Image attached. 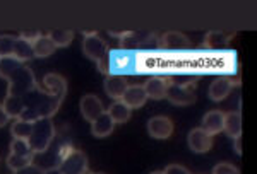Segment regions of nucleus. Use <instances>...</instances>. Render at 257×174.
Masks as SVG:
<instances>
[{
    "instance_id": "nucleus-1",
    "label": "nucleus",
    "mask_w": 257,
    "mask_h": 174,
    "mask_svg": "<svg viewBox=\"0 0 257 174\" xmlns=\"http://www.w3.org/2000/svg\"><path fill=\"white\" fill-rule=\"evenodd\" d=\"M72 147L67 132H59L57 130L55 136H53L52 144L47 147V150L38 152V154H33L31 164H35L36 168H40L41 171H48V169L59 168L64 156L69 152V148Z\"/></svg>"
},
{
    "instance_id": "nucleus-2",
    "label": "nucleus",
    "mask_w": 257,
    "mask_h": 174,
    "mask_svg": "<svg viewBox=\"0 0 257 174\" xmlns=\"http://www.w3.org/2000/svg\"><path fill=\"white\" fill-rule=\"evenodd\" d=\"M108 44L96 32H86L82 36V53L89 58L91 62L96 64V67L103 76H108V67H106V60H108Z\"/></svg>"
},
{
    "instance_id": "nucleus-3",
    "label": "nucleus",
    "mask_w": 257,
    "mask_h": 174,
    "mask_svg": "<svg viewBox=\"0 0 257 174\" xmlns=\"http://www.w3.org/2000/svg\"><path fill=\"white\" fill-rule=\"evenodd\" d=\"M136 56L138 53L131 52V50L115 48L108 52V60H106V67H108V76H132L136 74Z\"/></svg>"
},
{
    "instance_id": "nucleus-4",
    "label": "nucleus",
    "mask_w": 257,
    "mask_h": 174,
    "mask_svg": "<svg viewBox=\"0 0 257 174\" xmlns=\"http://www.w3.org/2000/svg\"><path fill=\"white\" fill-rule=\"evenodd\" d=\"M55 134H57V128L52 118H41L33 122V132L30 138H28V144L33 148V154L47 150V147L52 144Z\"/></svg>"
},
{
    "instance_id": "nucleus-5",
    "label": "nucleus",
    "mask_w": 257,
    "mask_h": 174,
    "mask_svg": "<svg viewBox=\"0 0 257 174\" xmlns=\"http://www.w3.org/2000/svg\"><path fill=\"white\" fill-rule=\"evenodd\" d=\"M62 174H89L88 156L79 148L70 147L59 166Z\"/></svg>"
},
{
    "instance_id": "nucleus-6",
    "label": "nucleus",
    "mask_w": 257,
    "mask_h": 174,
    "mask_svg": "<svg viewBox=\"0 0 257 174\" xmlns=\"http://www.w3.org/2000/svg\"><path fill=\"white\" fill-rule=\"evenodd\" d=\"M167 99L173 106H190L197 101L196 86L194 84H173L170 82L167 90Z\"/></svg>"
},
{
    "instance_id": "nucleus-7",
    "label": "nucleus",
    "mask_w": 257,
    "mask_h": 174,
    "mask_svg": "<svg viewBox=\"0 0 257 174\" xmlns=\"http://www.w3.org/2000/svg\"><path fill=\"white\" fill-rule=\"evenodd\" d=\"M190 48V41L178 31H168L158 38V50L163 53H182Z\"/></svg>"
},
{
    "instance_id": "nucleus-8",
    "label": "nucleus",
    "mask_w": 257,
    "mask_h": 174,
    "mask_svg": "<svg viewBox=\"0 0 257 174\" xmlns=\"http://www.w3.org/2000/svg\"><path fill=\"white\" fill-rule=\"evenodd\" d=\"M187 145L190 150L196 152V154H206L213 147V136L206 134L202 128H194L187 135Z\"/></svg>"
},
{
    "instance_id": "nucleus-9",
    "label": "nucleus",
    "mask_w": 257,
    "mask_h": 174,
    "mask_svg": "<svg viewBox=\"0 0 257 174\" xmlns=\"http://www.w3.org/2000/svg\"><path fill=\"white\" fill-rule=\"evenodd\" d=\"M170 86V78L163 76H153L144 82V90L148 94V99L153 101H161V99H167V90Z\"/></svg>"
},
{
    "instance_id": "nucleus-10",
    "label": "nucleus",
    "mask_w": 257,
    "mask_h": 174,
    "mask_svg": "<svg viewBox=\"0 0 257 174\" xmlns=\"http://www.w3.org/2000/svg\"><path fill=\"white\" fill-rule=\"evenodd\" d=\"M148 134L156 140L170 138L173 134V122L168 116H155L148 122Z\"/></svg>"
},
{
    "instance_id": "nucleus-11",
    "label": "nucleus",
    "mask_w": 257,
    "mask_h": 174,
    "mask_svg": "<svg viewBox=\"0 0 257 174\" xmlns=\"http://www.w3.org/2000/svg\"><path fill=\"white\" fill-rule=\"evenodd\" d=\"M105 106H103L101 99L94 94H86L84 98L81 99V113L82 118L88 120L89 123H93L94 120L99 118L103 113H105Z\"/></svg>"
},
{
    "instance_id": "nucleus-12",
    "label": "nucleus",
    "mask_w": 257,
    "mask_h": 174,
    "mask_svg": "<svg viewBox=\"0 0 257 174\" xmlns=\"http://www.w3.org/2000/svg\"><path fill=\"white\" fill-rule=\"evenodd\" d=\"M120 101L125 102L131 110H139V108H143L144 104H146L148 94H146V90H144V87L139 86V84L127 86L125 92H123V96Z\"/></svg>"
},
{
    "instance_id": "nucleus-13",
    "label": "nucleus",
    "mask_w": 257,
    "mask_h": 174,
    "mask_svg": "<svg viewBox=\"0 0 257 174\" xmlns=\"http://www.w3.org/2000/svg\"><path fill=\"white\" fill-rule=\"evenodd\" d=\"M231 89H233V80L228 77H218L211 82L209 89H208V94H209V99L214 102H219L223 99H226L230 96Z\"/></svg>"
},
{
    "instance_id": "nucleus-14",
    "label": "nucleus",
    "mask_w": 257,
    "mask_h": 174,
    "mask_svg": "<svg viewBox=\"0 0 257 174\" xmlns=\"http://www.w3.org/2000/svg\"><path fill=\"white\" fill-rule=\"evenodd\" d=\"M127 77L123 76H106L105 82H103V89H105L106 96L115 99V101H120L127 89Z\"/></svg>"
},
{
    "instance_id": "nucleus-15",
    "label": "nucleus",
    "mask_w": 257,
    "mask_h": 174,
    "mask_svg": "<svg viewBox=\"0 0 257 174\" xmlns=\"http://www.w3.org/2000/svg\"><path fill=\"white\" fill-rule=\"evenodd\" d=\"M223 118H225V113L219 110H213L209 111V113L204 114V118H202V123L199 128H202V130L206 132V134H209L211 136L218 135L223 132Z\"/></svg>"
},
{
    "instance_id": "nucleus-16",
    "label": "nucleus",
    "mask_w": 257,
    "mask_h": 174,
    "mask_svg": "<svg viewBox=\"0 0 257 174\" xmlns=\"http://www.w3.org/2000/svg\"><path fill=\"white\" fill-rule=\"evenodd\" d=\"M228 46H230V38L219 31L206 32L204 40H202V48L208 52H226Z\"/></svg>"
},
{
    "instance_id": "nucleus-17",
    "label": "nucleus",
    "mask_w": 257,
    "mask_h": 174,
    "mask_svg": "<svg viewBox=\"0 0 257 174\" xmlns=\"http://www.w3.org/2000/svg\"><path fill=\"white\" fill-rule=\"evenodd\" d=\"M223 132L230 138H237L242 135V113L240 111H228L223 118Z\"/></svg>"
},
{
    "instance_id": "nucleus-18",
    "label": "nucleus",
    "mask_w": 257,
    "mask_h": 174,
    "mask_svg": "<svg viewBox=\"0 0 257 174\" xmlns=\"http://www.w3.org/2000/svg\"><path fill=\"white\" fill-rule=\"evenodd\" d=\"M113 128H115L113 120H111L110 114L105 111L99 118H96L91 123V134L94 136H98V138H105V136L113 134Z\"/></svg>"
},
{
    "instance_id": "nucleus-19",
    "label": "nucleus",
    "mask_w": 257,
    "mask_h": 174,
    "mask_svg": "<svg viewBox=\"0 0 257 174\" xmlns=\"http://www.w3.org/2000/svg\"><path fill=\"white\" fill-rule=\"evenodd\" d=\"M33 52H35V58H47L57 52V46L52 43V40L48 36L40 34L33 41Z\"/></svg>"
},
{
    "instance_id": "nucleus-20",
    "label": "nucleus",
    "mask_w": 257,
    "mask_h": 174,
    "mask_svg": "<svg viewBox=\"0 0 257 174\" xmlns=\"http://www.w3.org/2000/svg\"><path fill=\"white\" fill-rule=\"evenodd\" d=\"M106 113L110 114V118L113 120V123L117 125V123H125L131 120V113L132 110L128 108L123 101H113L108 108V111Z\"/></svg>"
},
{
    "instance_id": "nucleus-21",
    "label": "nucleus",
    "mask_w": 257,
    "mask_h": 174,
    "mask_svg": "<svg viewBox=\"0 0 257 174\" xmlns=\"http://www.w3.org/2000/svg\"><path fill=\"white\" fill-rule=\"evenodd\" d=\"M16 60L23 62V64H28L35 58V52H33V43L23 40V38H16V44H14V55Z\"/></svg>"
},
{
    "instance_id": "nucleus-22",
    "label": "nucleus",
    "mask_w": 257,
    "mask_h": 174,
    "mask_svg": "<svg viewBox=\"0 0 257 174\" xmlns=\"http://www.w3.org/2000/svg\"><path fill=\"white\" fill-rule=\"evenodd\" d=\"M2 108L6 110L7 116H9V118H14V120H19L24 113V104H23V101H21V98L12 96V94H6Z\"/></svg>"
},
{
    "instance_id": "nucleus-23",
    "label": "nucleus",
    "mask_w": 257,
    "mask_h": 174,
    "mask_svg": "<svg viewBox=\"0 0 257 174\" xmlns=\"http://www.w3.org/2000/svg\"><path fill=\"white\" fill-rule=\"evenodd\" d=\"M47 36L52 40V43L55 44L57 48L69 46L74 40V32L69 31V29H53V31H50Z\"/></svg>"
},
{
    "instance_id": "nucleus-24",
    "label": "nucleus",
    "mask_w": 257,
    "mask_h": 174,
    "mask_svg": "<svg viewBox=\"0 0 257 174\" xmlns=\"http://www.w3.org/2000/svg\"><path fill=\"white\" fill-rule=\"evenodd\" d=\"M33 132V122H26V120H14L11 126V134L12 138H19V140H28Z\"/></svg>"
},
{
    "instance_id": "nucleus-25",
    "label": "nucleus",
    "mask_w": 257,
    "mask_h": 174,
    "mask_svg": "<svg viewBox=\"0 0 257 174\" xmlns=\"http://www.w3.org/2000/svg\"><path fill=\"white\" fill-rule=\"evenodd\" d=\"M9 147H11V154L23 156V157H31V159H33V148L30 147L28 140L12 138V142H11Z\"/></svg>"
},
{
    "instance_id": "nucleus-26",
    "label": "nucleus",
    "mask_w": 257,
    "mask_h": 174,
    "mask_svg": "<svg viewBox=\"0 0 257 174\" xmlns=\"http://www.w3.org/2000/svg\"><path fill=\"white\" fill-rule=\"evenodd\" d=\"M14 44H16L14 36H7V34L0 36V58H9L14 55Z\"/></svg>"
},
{
    "instance_id": "nucleus-27",
    "label": "nucleus",
    "mask_w": 257,
    "mask_h": 174,
    "mask_svg": "<svg viewBox=\"0 0 257 174\" xmlns=\"http://www.w3.org/2000/svg\"><path fill=\"white\" fill-rule=\"evenodd\" d=\"M7 166H9L11 171H19V169L26 168V166L31 164V157H23V156H16V154H11L7 156Z\"/></svg>"
},
{
    "instance_id": "nucleus-28",
    "label": "nucleus",
    "mask_w": 257,
    "mask_h": 174,
    "mask_svg": "<svg viewBox=\"0 0 257 174\" xmlns=\"http://www.w3.org/2000/svg\"><path fill=\"white\" fill-rule=\"evenodd\" d=\"M211 174H240V171L235 168L233 164H228V162H219L214 166L213 172Z\"/></svg>"
},
{
    "instance_id": "nucleus-29",
    "label": "nucleus",
    "mask_w": 257,
    "mask_h": 174,
    "mask_svg": "<svg viewBox=\"0 0 257 174\" xmlns=\"http://www.w3.org/2000/svg\"><path fill=\"white\" fill-rule=\"evenodd\" d=\"M163 174H190V171L187 168H184V166L180 164H170L165 168Z\"/></svg>"
},
{
    "instance_id": "nucleus-30",
    "label": "nucleus",
    "mask_w": 257,
    "mask_h": 174,
    "mask_svg": "<svg viewBox=\"0 0 257 174\" xmlns=\"http://www.w3.org/2000/svg\"><path fill=\"white\" fill-rule=\"evenodd\" d=\"M45 171H41L40 168H36L35 164H30V166H26V168H23V169H19V171H16L14 174H43Z\"/></svg>"
},
{
    "instance_id": "nucleus-31",
    "label": "nucleus",
    "mask_w": 257,
    "mask_h": 174,
    "mask_svg": "<svg viewBox=\"0 0 257 174\" xmlns=\"http://www.w3.org/2000/svg\"><path fill=\"white\" fill-rule=\"evenodd\" d=\"M9 116H7V113H6V110L2 108V104H0V128L2 126H6L7 123H9Z\"/></svg>"
},
{
    "instance_id": "nucleus-32",
    "label": "nucleus",
    "mask_w": 257,
    "mask_h": 174,
    "mask_svg": "<svg viewBox=\"0 0 257 174\" xmlns=\"http://www.w3.org/2000/svg\"><path fill=\"white\" fill-rule=\"evenodd\" d=\"M233 148L238 156H242V135L237 136V138H233Z\"/></svg>"
},
{
    "instance_id": "nucleus-33",
    "label": "nucleus",
    "mask_w": 257,
    "mask_h": 174,
    "mask_svg": "<svg viewBox=\"0 0 257 174\" xmlns=\"http://www.w3.org/2000/svg\"><path fill=\"white\" fill-rule=\"evenodd\" d=\"M43 174H62V171L59 168H53V169H48V171H45Z\"/></svg>"
},
{
    "instance_id": "nucleus-34",
    "label": "nucleus",
    "mask_w": 257,
    "mask_h": 174,
    "mask_svg": "<svg viewBox=\"0 0 257 174\" xmlns=\"http://www.w3.org/2000/svg\"><path fill=\"white\" fill-rule=\"evenodd\" d=\"M151 174H163V171H156V172H151Z\"/></svg>"
},
{
    "instance_id": "nucleus-35",
    "label": "nucleus",
    "mask_w": 257,
    "mask_h": 174,
    "mask_svg": "<svg viewBox=\"0 0 257 174\" xmlns=\"http://www.w3.org/2000/svg\"><path fill=\"white\" fill-rule=\"evenodd\" d=\"M89 174H103V172H89Z\"/></svg>"
}]
</instances>
